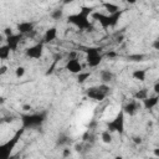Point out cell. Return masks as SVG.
<instances>
[{
    "instance_id": "cell-18",
    "label": "cell",
    "mask_w": 159,
    "mask_h": 159,
    "mask_svg": "<svg viewBox=\"0 0 159 159\" xmlns=\"http://www.w3.org/2000/svg\"><path fill=\"white\" fill-rule=\"evenodd\" d=\"M145 56L143 53H130L127 56V60L130 61V62H142L144 61Z\"/></svg>"
},
{
    "instance_id": "cell-21",
    "label": "cell",
    "mask_w": 159,
    "mask_h": 159,
    "mask_svg": "<svg viewBox=\"0 0 159 159\" xmlns=\"http://www.w3.org/2000/svg\"><path fill=\"white\" fill-rule=\"evenodd\" d=\"M134 98H135V99H140V101L147 99V98H148V89H147V88H142V89L137 91L135 94H134Z\"/></svg>"
},
{
    "instance_id": "cell-23",
    "label": "cell",
    "mask_w": 159,
    "mask_h": 159,
    "mask_svg": "<svg viewBox=\"0 0 159 159\" xmlns=\"http://www.w3.org/2000/svg\"><path fill=\"white\" fill-rule=\"evenodd\" d=\"M91 77V72H81V73H78V76H77V82L78 83H84L88 78Z\"/></svg>"
},
{
    "instance_id": "cell-28",
    "label": "cell",
    "mask_w": 159,
    "mask_h": 159,
    "mask_svg": "<svg viewBox=\"0 0 159 159\" xmlns=\"http://www.w3.org/2000/svg\"><path fill=\"white\" fill-rule=\"evenodd\" d=\"M132 140H133V143H134V144H142V138H140V137H138V135L133 137V138H132Z\"/></svg>"
},
{
    "instance_id": "cell-34",
    "label": "cell",
    "mask_w": 159,
    "mask_h": 159,
    "mask_svg": "<svg viewBox=\"0 0 159 159\" xmlns=\"http://www.w3.org/2000/svg\"><path fill=\"white\" fill-rule=\"evenodd\" d=\"M107 56L112 58V57H116V56H117V53H116V52H113V51H111V52H108V53H107Z\"/></svg>"
},
{
    "instance_id": "cell-26",
    "label": "cell",
    "mask_w": 159,
    "mask_h": 159,
    "mask_svg": "<svg viewBox=\"0 0 159 159\" xmlns=\"http://www.w3.org/2000/svg\"><path fill=\"white\" fill-rule=\"evenodd\" d=\"M71 155V150L68 149V148H65L63 150H62V157L63 158H67V157H70Z\"/></svg>"
},
{
    "instance_id": "cell-36",
    "label": "cell",
    "mask_w": 159,
    "mask_h": 159,
    "mask_svg": "<svg viewBox=\"0 0 159 159\" xmlns=\"http://www.w3.org/2000/svg\"><path fill=\"white\" fill-rule=\"evenodd\" d=\"M81 148H82V145H81V144H80V145H78V144L76 145V150H77V152H80V150H81Z\"/></svg>"
},
{
    "instance_id": "cell-5",
    "label": "cell",
    "mask_w": 159,
    "mask_h": 159,
    "mask_svg": "<svg viewBox=\"0 0 159 159\" xmlns=\"http://www.w3.org/2000/svg\"><path fill=\"white\" fill-rule=\"evenodd\" d=\"M83 51L86 52V61L89 67H97L102 62L101 47H86Z\"/></svg>"
},
{
    "instance_id": "cell-35",
    "label": "cell",
    "mask_w": 159,
    "mask_h": 159,
    "mask_svg": "<svg viewBox=\"0 0 159 159\" xmlns=\"http://www.w3.org/2000/svg\"><path fill=\"white\" fill-rule=\"evenodd\" d=\"M154 155L159 158V148H155V149H154Z\"/></svg>"
},
{
    "instance_id": "cell-3",
    "label": "cell",
    "mask_w": 159,
    "mask_h": 159,
    "mask_svg": "<svg viewBox=\"0 0 159 159\" xmlns=\"http://www.w3.org/2000/svg\"><path fill=\"white\" fill-rule=\"evenodd\" d=\"M22 133H24V128H21L20 130H17L10 140H7L6 143H4L0 147V159H9L10 158V154H11L12 149L15 148V145L17 144L19 139L21 138Z\"/></svg>"
},
{
    "instance_id": "cell-31",
    "label": "cell",
    "mask_w": 159,
    "mask_h": 159,
    "mask_svg": "<svg viewBox=\"0 0 159 159\" xmlns=\"http://www.w3.org/2000/svg\"><path fill=\"white\" fill-rule=\"evenodd\" d=\"M22 109L27 112V111H31V109H32V107H31L30 104H24V106H22Z\"/></svg>"
},
{
    "instance_id": "cell-15",
    "label": "cell",
    "mask_w": 159,
    "mask_h": 159,
    "mask_svg": "<svg viewBox=\"0 0 159 159\" xmlns=\"http://www.w3.org/2000/svg\"><path fill=\"white\" fill-rule=\"evenodd\" d=\"M99 78H101V81H102V83L107 84V83H109V82L113 80V73H112L109 70H102V71L99 72Z\"/></svg>"
},
{
    "instance_id": "cell-20",
    "label": "cell",
    "mask_w": 159,
    "mask_h": 159,
    "mask_svg": "<svg viewBox=\"0 0 159 159\" xmlns=\"http://www.w3.org/2000/svg\"><path fill=\"white\" fill-rule=\"evenodd\" d=\"M101 138H102V142L106 143V144H109V143H112V140H113V135H112V133H111L109 130H107V129L102 132Z\"/></svg>"
},
{
    "instance_id": "cell-11",
    "label": "cell",
    "mask_w": 159,
    "mask_h": 159,
    "mask_svg": "<svg viewBox=\"0 0 159 159\" xmlns=\"http://www.w3.org/2000/svg\"><path fill=\"white\" fill-rule=\"evenodd\" d=\"M66 70L70 71L71 73H81L82 72V65L77 60H68L66 63Z\"/></svg>"
},
{
    "instance_id": "cell-4",
    "label": "cell",
    "mask_w": 159,
    "mask_h": 159,
    "mask_svg": "<svg viewBox=\"0 0 159 159\" xmlns=\"http://www.w3.org/2000/svg\"><path fill=\"white\" fill-rule=\"evenodd\" d=\"M109 93V86L108 84H99L97 87H89L86 91V94L88 98L94 99V101H103Z\"/></svg>"
},
{
    "instance_id": "cell-2",
    "label": "cell",
    "mask_w": 159,
    "mask_h": 159,
    "mask_svg": "<svg viewBox=\"0 0 159 159\" xmlns=\"http://www.w3.org/2000/svg\"><path fill=\"white\" fill-rule=\"evenodd\" d=\"M47 118V112H37L31 114H22L21 116V123L24 129H32L42 125V123Z\"/></svg>"
},
{
    "instance_id": "cell-22",
    "label": "cell",
    "mask_w": 159,
    "mask_h": 159,
    "mask_svg": "<svg viewBox=\"0 0 159 159\" xmlns=\"http://www.w3.org/2000/svg\"><path fill=\"white\" fill-rule=\"evenodd\" d=\"M50 15H51V17L53 20H61L63 17V10L62 9H55V10L51 11Z\"/></svg>"
},
{
    "instance_id": "cell-33",
    "label": "cell",
    "mask_w": 159,
    "mask_h": 159,
    "mask_svg": "<svg viewBox=\"0 0 159 159\" xmlns=\"http://www.w3.org/2000/svg\"><path fill=\"white\" fill-rule=\"evenodd\" d=\"M154 92H155L157 94H159V82L154 84Z\"/></svg>"
},
{
    "instance_id": "cell-14",
    "label": "cell",
    "mask_w": 159,
    "mask_h": 159,
    "mask_svg": "<svg viewBox=\"0 0 159 159\" xmlns=\"http://www.w3.org/2000/svg\"><path fill=\"white\" fill-rule=\"evenodd\" d=\"M158 103H159V97H158V96L148 97L147 99L143 101V106H144L145 109H153Z\"/></svg>"
},
{
    "instance_id": "cell-17",
    "label": "cell",
    "mask_w": 159,
    "mask_h": 159,
    "mask_svg": "<svg viewBox=\"0 0 159 159\" xmlns=\"http://www.w3.org/2000/svg\"><path fill=\"white\" fill-rule=\"evenodd\" d=\"M102 5H103V7L109 12V15H111V14H116V12H118V11H119V7H118V5H117V4H112V2H103Z\"/></svg>"
},
{
    "instance_id": "cell-16",
    "label": "cell",
    "mask_w": 159,
    "mask_h": 159,
    "mask_svg": "<svg viewBox=\"0 0 159 159\" xmlns=\"http://www.w3.org/2000/svg\"><path fill=\"white\" fill-rule=\"evenodd\" d=\"M132 76H133V78H134V80L143 82V81H145L147 71H145V70H135V71L132 73Z\"/></svg>"
},
{
    "instance_id": "cell-8",
    "label": "cell",
    "mask_w": 159,
    "mask_h": 159,
    "mask_svg": "<svg viewBox=\"0 0 159 159\" xmlns=\"http://www.w3.org/2000/svg\"><path fill=\"white\" fill-rule=\"evenodd\" d=\"M92 19L98 21L99 25L103 27V29H108V27H112V21H111V16L109 15H104V14H101L98 11H93L92 12Z\"/></svg>"
},
{
    "instance_id": "cell-32",
    "label": "cell",
    "mask_w": 159,
    "mask_h": 159,
    "mask_svg": "<svg viewBox=\"0 0 159 159\" xmlns=\"http://www.w3.org/2000/svg\"><path fill=\"white\" fill-rule=\"evenodd\" d=\"M6 71H7V67L2 65V66H1V68H0V75H4V73H5Z\"/></svg>"
},
{
    "instance_id": "cell-29",
    "label": "cell",
    "mask_w": 159,
    "mask_h": 159,
    "mask_svg": "<svg viewBox=\"0 0 159 159\" xmlns=\"http://www.w3.org/2000/svg\"><path fill=\"white\" fill-rule=\"evenodd\" d=\"M152 46H153V48H154V50H158V51H159V39L154 40V41H153V43H152Z\"/></svg>"
},
{
    "instance_id": "cell-12",
    "label": "cell",
    "mask_w": 159,
    "mask_h": 159,
    "mask_svg": "<svg viewBox=\"0 0 159 159\" xmlns=\"http://www.w3.org/2000/svg\"><path fill=\"white\" fill-rule=\"evenodd\" d=\"M138 108H139V106H138V103L135 102V101H130V102H128L124 107H123V112H124V114H128V116H134L135 113H137V111H138Z\"/></svg>"
},
{
    "instance_id": "cell-24",
    "label": "cell",
    "mask_w": 159,
    "mask_h": 159,
    "mask_svg": "<svg viewBox=\"0 0 159 159\" xmlns=\"http://www.w3.org/2000/svg\"><path fill=\"white\" fill-rule=\"evenodd\" d=\"M68 142H70V138H68L66 134H60V135L57 137L56 144H57V145H65V144H67Z\"/></svg>"
},
{
    "instance_id": "cell-7",
    "label": "cell",
    "mask_w": 159,
    "mask_h": 159,
    "mask_svg": "<svg viewBox=\"0 0 159 159\" xmlns=\"http://www.w3.org/2000/svg\"><path fill=\"white\" fill-rule=\"evenodd\" d=\"M42 53H43V42H39L36 45H32L30 47H27L25 50V55L29 57V58H35V60H39L42 57Z\"/></svg>"
},
{
    "instance_id": "cell-19",
    "label": "cell",
    "mask_w": 159,
    "mask_h": 159,
    "mask_svg": "<svg viewBox=\"0 0 159 159\" xmlns=\"http://www.w3.org/2000/svg\"><path fill=\"white\" fill-rule=\"evenodd\" d=\"M10 52H11L10 47H9L7 45H2V46L0 47V58H1L2 61H4V60H7L9 56H10Z\"/></svg>"
},
{
    "instance_id": "cell-13",
    "label": "cell",
    "mask_w": 159,
    "mask_h": 159,
    "mask_svg": "<svg viewBox=\"0 0 159 159\" xmlns=\"http://www.w3.org/2000/svg\"><path fill=\"white\" fill-rule=\"evenodd\" d=\"M57 37V29L56 27H50L46 30L45 35H43V43H47V42H51L53 41Z\"/></svg>"
},
{
    "instance_id": "cell-1",
    "label": "cell",
    "mask_w": 159,
    "mask_h": 159,
    "mask_svg": "<svg viewBox=\"0 0 159 159\" xmlns=\"http://www.w3.org/2000/svg\"><path fill=\"white\" fill-rule=\"evenodd\" d=\"M93 9L89 6H82L80 12L77 14H72L67 17V22L75 25L78 30L81 31H92L93 30V25L92 22L88 20V17L92 15Z\"/></svg>"
},
{
    "instance_id": "cell-30",
    "label": "cell",
    "mask_w": 159,
    "mask_h": 159,
    "mask_svg": "<svg viewBox=\"0 0 159 159\" xmlns=\"http://www.w3.org/2000/svg\"><path fill=\"white\" fill-rule=\"evenodd\" d=\"M76 56H77V53H76L75 51H72V52L68 53V60H77Z\"/></svg>"
},
{
    "instance_id": "cell-37",
    "label": "cell",
    "mask_w": 159,
    "mask_h": 159,
    "mask_svg": "<svg viewBox=\"0 0 159 159\" xmlns=\"http://www.w3.org/2000/svg\"><path fill=\"white\" fill-rule=\"evenodd\" d=\"M114 159H123V157L122 155H117V157H114Z\"/></svg>"
},
{
    "instance_id": "cell-10",
    "label": "cell",
    "mask_w": 159,
    "mask_h": 159,
    "mask_svg": "<svg viewBox=\"0 0 159 159\" xmlns=\"http://www.w3.org/2000/svg\"><path fill=\"white\" fill-rule=\"evenodd\" d=\"M22 36L24 35H21V34H16V35H12V36L6 37V40H5L6 41V45L10 47L11 51H16L17 50V46H19Z\"/></svg>"
},
{
    "instance_id": "cell-27",
    "label": "cell",
    "mask_w": 159,
    "mask_h": 159,
    "mask_svg": "<svg viewBox=\"0 0 159 159\" xmlns=\"http://www.w3.org/2000/svg\"><path fill=\"white\" fill-rule=\"evenodd\" d=\"M4 35H5L6 37H9V36H12L14 34H12V31H11V29H10V27H6V29L4 30Z\"/></svg>"
},
{
    "instance_id": "cell-6",
    "label": "cell",
    "mask_w": 159,
    "mask_h": 159,
    "mask_svg": "<svg viewBox=\"0 0 159 159\" xmlns=\"http://www.w3.org/2000/svg\"><path fill=\"white\" fill-rule=\"evenodd\" d=\"M107 130H109L111 133H119L122 134L124 132V112L119 111L116 117L107 123Z\"/></svg>"
},
{
    "instance_id": "cell-9",
    "label": "cell",
    "mask_w": 159,
    "mask_h": 159,
    "mask_svg": "<svg viewBox=\"0 0 159 159\" xmlns=\"http://www.w3.org/2000/svg\"><path fill=\"white\" fill-rule=\"evenodd\" d=\"M34 22L31 21H22V22H19L16 25V30L19 31V34L21 35H30L32 31H35L34 29Z\"/></svg>"
},
{
    "instance_id": "cell-25",
    "label": "cell",
    "mask_w": 159,
    "mask_h": 159,
    "mask_svg": "<svg viewBox=\"0 0 159 159\" xmlns=\"http://www.w3.org/2000/svg\"><path fill=\"white\" fill-rule=\"evenodd\" d=\"M24 75H25V67H24V66L16 67V70H15V76H16L17 78H20V77H22Z\"/></svg>"
}]
</instances>
